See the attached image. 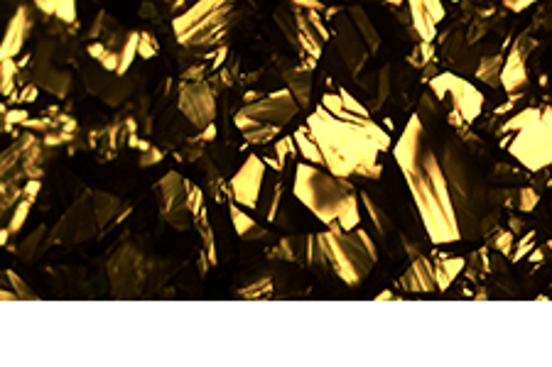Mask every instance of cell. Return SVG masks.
Instances as JSON below:
<instances>
[{
    "mask_svg": "<svg viewBox=\"0 0 552 367\" xmlns=\"http://www.w3.org/2000/svg\"><path fill=\"white\" fill-rule=\"evenodd\" d=\"M312 137L324 155V167L341 179L364 176L378 179L383 167L380 152L391 150V135L371 115L349 113L339 94H327L317 110L307 118Z\"/></svg>",
    "mask_w": 552,
    "mask_h": 367,
    "instance_id": "cell-1",
    "label": "cell"
},
{
    "mask_svg": "<svg viewBox=\"0 0 552 367\" xmlns=\"http://www.w3.org/2000/svg\"><path fill=\"white\" fill-rule=\"evenodd\" d=\"M393 155L415 198L430 240L437 245L457 243L462 238V228H459L457 208L449 191V181L442 162L430 147L420 115H412L407 120L405 130L398 137V145L393 147Z\"/></svg>",
    "mask_w": 552,
    "mask_h": 367,
    "instance_id": "cell-2",
    "label": "cell"
},
{
    "mask_svg": "<svg viewBox=\"0 0 552 367\" xmlns=\"http://www.w3.org/2000/svg\"><path fill=\"white\" fill-rule=\"evenodd\" d=\"M292 194L297 201L312 211L314 218L324 225H339L344 230H356L361 223L359 211V194L351 187L349 179L332 174L327 167L297 162Z\"/></svg>",
    "mask_w": 552,
    "mask_h": 367,
    "instance_id": "cell-3",
    "label": "cell"
},
{
    "mask_svg": "<svg viewBox=\"0 0 552 367\" xmlns=\"http://www.w3.org/2000/svg\"><path fill=\"white\" fill-rule=\"evenodd\" d=\"M319 240L327 253L332 274L346 287L364 284L371 269L378 262V248H375L373 238L361 228L344 230L339 225H329L324 233H319Z\"/></svg>",
    "mask_w": 552,
    "mask_h": 367,
    "instance_id": "cell-4",
    "label": "cell"
},
{
    "mask_svg": "<svg viewBox=\"0 0 552 367\" xmlns=\"http://www.w3.org/2000/svg\"><path fill=\"white\" fill-rule=\"evenodd\" d=\"M167 267H172V262L147 257L131 240L120 243L106 262L111 294L115 299H133V296H143L145 291L157 289L170 277Z\"/></svg>",
    "mask_w": 552,
    "mask_h": 367,
    "instance_id": "cell-5",
    "label": "cell"
},
{
    "mask_svg": "<svg viewBox=\"0 0 552 367\" xmlns=\"http://www.w3.org/2000/svg\"><path fill=\"white\" fill-rule=\"evenodd\" d=\"M120 211H131V206L104 191H91L89 196L76 198L54 225V243L79 245L86 243V240H94L106 225L125 218L120 216Z\"/></svg>",
    "mask_w": 552,
    "mask_h": 367,
    "instance_id": "cell-6",
    "label": "cell"
},
{
    "mask_svg": "<svg viewBox=\"0 0 552 367\" xmlns=\"http://www.w3.org/2000/svg\"><path fill=\"white\" fill-rule=\"evenodd\" d=\"M234 10L236 0H194L172 20L177 42L192 49L219 47L231 30Z\"/></svg>",
    "mask_w": 552,
    "mask_h": 367,
    "instance_id": "cell-7",
    "label": "cell"
},
{
    "mask_svg": "<svg viewBox=\"0 0 552 367\" xmlns=\"http://www.w3.org/2000/svg\"><path fill=\"white\" fill-rule=\"evenodd\" d=\"M442 167L449 181V191H452V201L457 208L459 228H462V238H469L474 233V228L484 218V203L486 191L481 187V181L474 176V169L464 155L457 150V145L447 142L442 150Z\"/></svg>",
    "mask_w": 552,
    "mask_h": 367,
    "instance_id": "cell-8",
    "label": "cell"
},
{
    "mask_svg": "<svg viewBox=\"0 0 552 367\" xmlns=\"http://www.w3.org/2000/svg\"><path fill=\"white\" fill-rule=\"evenodd\" d=\"M332 27L334 49L341 57V64L346 67L349 76L356 78L361 74V69L366 67V62L378 52L380 35L375 32L366 10L359 6H349L346 12H336V17L332 20Z\"/></svg>",
    "mask_w": 552,
    "mask_h": 367,
    "instance_id": "cell-9",
    "label": "cell"
},
{
    "mask_svg": "<svg viewBox=\"0 0 552 367\" xmlns=\"http://www.w3.org/2000/svg\"><path fill=\"white\" fill-rule=\"evenodd\" d=\"M503 130H516L511 152L528 169H542L552 162V110H523Z\"/></svg>",
    "mask_w": 552,
    "mask_h": 367,
    "instance_id": "cell-10",
    "label": "cell"
},
{
    "mask_svg": "<svg viewBox=\"0 0 552 367\" xmlns=\"http://www.w3.org/2000/svg\"><path fill=\"white\" fill-rule=\"evenodd\" d=\"M432 94L437 101H447L449 103V123L462 125V123H474L479 118L481 108H484V96L471 86L469 81H464L452 74H442V76L430 81Z\"/></svg>",
    "mask_w": 552,
    "mask_h": 367,
    "instance_id": "cell-11",
    "label": "cell"
},
{
    "mask_svg": "<svg viewBox=\"0 0 552 367\" xmlns=\"http://www.w3.org/2000/svg\"><path fill=\"white\" fill-rule=\"evenodd\" d=\"M300 110V103L295 101V96L290 94V88L285 91H275V94L266 96L261 101H253V103H245L243 108L236 113L234 123L238 130H253L261 128V125H275V128H285L292 118Z\"/></svg>",
    "mask_w": 552,
    "mask_h": 367,
    "instance_id": "cell-12",
    "label": "cell"
},
{
    "mask_svg": "<svg viewBox=\"0 0 552 367\" xmlns=\"http://www.w3.org/2000/svg\"><path fill=\"white\" fill-rule=\"evenodd\" d=\"M160 216L174 230H189L194 223V213L189 206V181L182 179L177 171H170L155 184Z\"/></svg>",
    "mask_w": 552,
    "mask_h": 367,
    "instance_id": "cell-13",
    "label": "cell"
},
{
    "mask_svg": "<svg viewBox=\"0 0 552 367\" xmlns=\"http://www.w3.org/2000/svg\"><path fill=\"white\" fill-rule=\"evenodd\" d=\"M179 110L194 128L204 130L216 118V96L206 81L179 83Z\"/></svg>",
    "mask_w": 552,
    "mask_h": 367,
    "instance_id": "cell-14",
    "label": "cell"
},
{
    "mask_svg": "<svg viewBox=\"0 0 552 367\" xmlns=\"http://www.w3.org/2000/svg\"><path fill=\"white\" fill-rule=\"evenodd\" d=\"M263 179H266V162L258 155H248L243 164L231 176V198L243 208H258L261 206V191Z\"/></svg>",
    "mask_w": 552,
    "mask_h": 367,
    "instance_id": "cell-15",
    "label": "cell"
},
{
    "mask_svg": "<svg viewBox=\"0 0 552 367\" xmlns=\"http://www.w3.org/2000/svg\"><path fill=\"white\" fill-rule=\"evenodd\" d=\"M410 8L412 25H415L417 35L422 42H432L437 25L444 20V6L442 0H407Z\"/></svg>",
    "mask_w": 552,
    "mask_h": 367,
    "instance_id": "cell-16",
    "label": "cell"
},
{
    "mask_svg": "<svg viewBox=\"0 0 552 367\" xmlns=\"http://www.w3.org/2000/svg\"><path fill=\"white\" fill-rule=\"evenodd\" d=\"M398 287L405 291H412V294H430V291L439 289L437 287V277H435V262H430L425 255H417L412 257L410 267L403 272V277L398 280Z\"/></svg>",
    "mask_w": 552,
    "mask_h": 367,
    "instance_id": "cell-17",
    "label": "cell"
},
{
    "mask_svg": "<svg viewBox=\"0 0 552 367\" xmlns=\"http://www.w3.org/2000/svg\"><path fill=\"white\" fill-rule=\"evenodd\" d=\"M27 27H30V20H27V10L25 8H17L15 17L10 20L6 32V40H3V49H0V57H15L17 52L22 49L25 44V35H27Z\"/></svg>",
    "mask_w": 552,
    "mask_h": 367,
    "instance_id": "cell-18",
    "label": "cell"
},
{
    "mask_svg": "<svg viewBox=\"0 0 552 367\" xmlns=\"http://www.w3.org/2000/svg\"><path fill=\"white\" fill-rule=\"evenodd\" d=\"M528 81V71H526V54H523L521 47H513L508 59L503 64V74H501V83L503 88L511 94L516 88H521L523 83Z\"/></svg>",
    "mask_w": 552,
    "mask_h": 367,
    "instance_id": "cell-19",
    "label": "cell"
},
{
    "mask_svg": "<svg viewBox=\"0 0 552 367\" xmlns=\"http://www.w3.org/2000/svg\"><path fill=\"white\" fill-rule=\"evenodd\" d=\"M229 213H231V223H234L236 235H238L241 240H248V243H253V240H261V238H266V235H268L266 228H263L258 221H253V218L243 211V206H238L236 201H231Z\"/></svg>",
    "mask_w": 552,
    "mask_h": 367,
    "instance_id": "cell-20",
    "label": "cell"
},
{
    "mask_svg": "<svg viewBox=\"0 0 552 367\" xmlns=\"http://www.w3.org/2000/svg\"><path fill=\"white\" fill-rule=\"evenodd\" d=\"M361 203H364L366 211H368L371 223H373L375 233H378V240H380V243H386V240L391 238L393 230H396V225H393V218L388 216L386 208L380 206V203L373 201V196H371V194H361Z\"/></svg>",
    "mask_w": 552,
    "mask_h": 367,
    "instance_id": "cell-21",
    "label": "cell"
},
{
    "mask_svg": "<svg viewBox=\"0 0 552 367\" xmlns=\"http://www.w3.org/2000/svg\"><path fill=\"white\" fill-rule=\"evenodd\" d=\"M295 142H297V152H300V157H302L305 162H309V164H317V167H324V155L322 150H319L317 140L312 137V130H309V125H302L300 130H295Z\"/></svg>",
    "mask_w": 552,
    "mask_h": 367,
    "instance_id": "cell-22",
    "label": "cell"
},
{
    "mask_svg": "<svg viewBox=\"0 0 552 367\" xmlns=\"http://www.w3.org/2000/svg\"><path fill=\"white\" fill-rule=\"evenodd\" d=\"M464 259L462 257H449V255H439L435 259V277H437V287L439 291H447L449 284L457 280V274L464 269Z\"/></svg>",
    "mask_w": 552,
    "mask_h": 367,
    "instance_id": "cell-23",
    "label": "cell"
},
{
    "mask_svg": "<svg viewBox=\"0 0 552 367\" xmlns=\"http://www.w3.org/2000/svg\"><path fill=\"white\" fill-rule=\"evenodd\" d=\"M49 243H54V238H49L47 228L40 225L35 233L27 235V238L20 243V257L27 259V262H32V259H37L40 255H44V250H47Z\"/></svg>",
    "mask_w": 552,
    "mask_h": 367,
    "instance_id": "cell-24",
    "label": "cell"
},
{
    "mask_svg": "<svg viewBox=\"0 0 552 367\" xmlns=\"http://www.w3.org/2000/svg\"><path fill=\"white\" fill-rule=\"evenodd\" d=\"M287 88H290V94L300 103V108H305L309 103V94H312V78H309L307 69H292V71H287Z\"/></svg>",
    "mask_w": 552,
    "mask_h": 367,
    "instance_id": "cell-25",
    "label": "cell"
},
{
    "mask_svg": "<svg viewBox=\"0 0 552 367\" xmlns=\"http://www.w3.org/2000/svg\"><path fill=\"white\" fill-rule=\"evenodd\" d=\"M37 6H40V10L59 17L62 22L76 20V0H37Z\"/></svg>",
    "mask_w": 552,
    "mask_h": 367,
    "instance_id": "cell-26",
    "label": "cell"
},
{
    "mask_svg": "<svg viewBox=\"0 0 552 367\" xmlns=\"http://www.w3.org/2000/svg\"><path fill=\"white\" fill-rule=\"evenodd\" d=\"M273 253L275 257L287 259V262L305 264V238H282Z\"/></svg>",
    "mask_w": 552,
    "mask_h": 367,
    "instance_id": "cell-27",
    "label": "cell"
},
{
    "mask_svg": "<svg viewBox=\"0 0 552 367\" xmlns=\"http://www.w3.org/2000/svg\"><path fill=\"white\" fill-rule=\"evenodd\" d=\"M270 294H273L270 277H256V280H250L248 284L236 289V296H241V299H268Z\"/></svg>",
    "mask_w": 552,
    "mask_h": 367,
    "instance_id": "cell-28",
    "label": "cell"
},
{
    "mask_svg": "<svg viewBox=\"0 0 552 367\" xmlns=\"http://www.w3.org/2000/svg\"><path fill=\"white\" fill-rule=\"evenodd\" d=\"M138 47H140V32H128V40L123 42V49L118 52L120 64H118V69H115L118 76H123V74L131 69L133 59H136V54H138Z\"/></svg>",
    "mask_w": 552,
    "mask_h": 367,
    "instance_id": "cell-29",
    "label": "cell"
},
{
    "mask_svg": "<svg viewBox=\"0 0 552 367\" xmlns=\"http://www.w3.org/2000/svg\"><path fill=\"white\" fill-rule=\"evenodd\" d=\"M503 64L498 57H486L481 59L479 69H476V78H481V81L491 83V86H496V83H501V74H503Z\"/></svg>",
    "mask_w": 552,
    "mask_h": 367,
    "instance_id": "cell-30",
    "label": "cell"
},
{
    "mask_svg": "<svg viewBox=\"0 0 552 367\" xmlns=\"http://www.w3.org/2000/svg\"><path fill=\"white\" fill-rule=\"evenodd\" d=\"M373 78H375V94L371 110H378L380 105L386 103L388 94H391V67H380V71L373 74Z\"/></svg>",
    "mask_w": 552,
    "mask_h": 367,
    "instance_id": "cell-31",
    "label": "cell"
},
{
    "mask_svg": "<svg viewBox=\"0 0 552 367\" xmlns=\"http://www.w3.org/2000/svg\"><path fill=\"white\" fill-rule=\"evenodd\" d=\"M275 22H277V27L287 35V40L300 49V37H297V12L287 10V8H280V10L275 12Z\"/></svg>",
    "mask_w": 552,
    "mask_h": 367,
    "instance_id": "cell-32",
    "label": "cell"
},
{
    "mask_svg": "<svg viewBox=\"0 0 552 367\" xmlns=\"http://www.w3.org/2000/svg\"><path fill=\"white\" fill-rule=\"evenodd\" d=\"M277 133H280V128H275V125H261V128L245 130L243 137L248 145H266V142H270Z\"/></svg>",
    "mask_w": 552,
    "mask_h": 367,
    "instance_id": "cell-33",
    "label": "cell"
},
{
    "mask_svg": "<svg viewBox=\"0 0 552 367\" xmlns=\"http://www.w3.org/2000/svg\"><path fill=\"white\" fill-rule=\"evenodd\" d=\"M3 280H6V282H10V284H13V289H15V294L20 296V299H30V301H32V299H37V294H35V291H32L30 287H27L25 282H22L20 277H17V274L13 272V269H6V272H3Z\"/></svg>",
    "mask_w": 552,
    "mask_h": 367,
    "instance_id": "cell-34",
    "label": "cell"
},
{
    "mask_svg": "<svg viewBox=\"0 0 552 367\" xmlns=\"http://www.w3.org/2000/svg\"><path fill=\"white\" fill-rule=\"evenodd\" d=\"M275 155H277V162H280V169L285 167L287 157H300V152H297L295 137H280V142L275 145Z\"/></svg>",
    "mask_w": 552,
    "mask_h": 367,
    "instance_id": "cell-35",
    "label": "cell"
},
{
    "mask_svg": "<svg viewBox=\"0 0 552 367\" xmlns=\"http://www.w3.org/2000/svg\"><path fill=\"white\" fill-rule=\"evenodd\" d=\"M157 52H160V44H157L155 35H152V32H140V47H138V54H140L143 59H152Z\"/></svg>",
    "mask_w": 552,
    "mask_h": 367,
    "instance_id": "cell-36",
    "label": "cell"
},
{
    "mask_svg": "<svg viewBox=\"0 0 552 367\" xmlns=\"http://www.w3.org/2000/svg\"><path fill=\"white\" fill-rule=\"evenodd\" d=\"M15 62H13V57H6L3 59V83H0V91H3V96H8L13 91V81H15Z\"/></svg>",
    "mask_w": 552,
    "mask_h": 367,
    "instance_id": "cell-37",
    "label": "cell"
},
{
    "mask_svg": "<svg viewBox=\"0 0 552 367\" xmlns=\"http://www.w3.org/2000/svg\"><path fill=\"white\" fill-rule=\"evenodd\" d=\"M339 99H341V105H344L349 113H359V115H371V110L366 108L361 101H356L354 96L346 91V88H339Z\"/></svg>",
    "mask_w": 552,
    "mask_h": 367,
    "instance_id": "cell-38",
    "label": "cell"
},
{
    "mask_svg": "<svg viewBox=\"0 0 552 367\" xmlns=\"http://www.w3.org/2000/svg\"><path fill=\"white\" fill-rule=\"evenodd\" d=\"M30 206H32V198H27V201H22L20 206H17L15 218H13V223H10V230H20L22 221H27V213H30Z\"/></svg>",
    "mask_w": 552,
    "mask_h": 367,
    "instance_id": "cell-39",
    "label": "cell"
},
{
    "mask_svg": "<svg viewBox=\"0 0 552 367\" xmlns=\"http://www.w3.org/2000/svg\"><path fill=\"white\" fill-rule=\"evenodd\" d=\"M535 203H537V194L533 191V189H523L521 201H518V208H521V211H530Z\"/></svg>",
    "mask_w": 552,
    "mask_h": 367,
    "instance_id": "cell-40",
    "label": "cell"
},
{
    "mask_svg": "<svg viewBox=\"0 0 552 367\" xmlns=\"http://www.w3.org/2000/svg\"><path fill=\"white\" fill-rule=\"evenodd\" d=\"M292 6L300 8V10H309V12H322L324 10L322 0H292Z\"/></svg>",
    "mask_w": 552,
    "mask_h": 367,
    "instance_id": "cell-41",
    "label": "cell"
},
{
    "mask_svg": "<svg viewBox=\"0 0 552 367\" xmlns=\"http://www.w3.org/2000/svg\"><path fill=\"white\" fill-rule=\"evenodd\" d=\"M511 240H513V235H511V233H501V238H498V240H494V245H496V248H498L503 255H508V253H511Z\"/></svg>",
    "mask_w": 552,
    "mask_h": 367,
    "instance_id": "cell-42",
    "label": "cell"
},
{
    "mask_svg": "<svg viewBox=\"0 0 552 367\" xmlns=\"http://www.w3.org/2000/svg\"><path fill=\"white\" fill-rule=\"evenodd\" d=\"M535 0H503V6L508 8V10H516V12H521V10H526L528 6H533Z\"/></svg>",
    "mask_w": 552,
    "mask_h": 367,
    "instance_id": "cell-43",
    "label": "cell"
},
{
    "mask_svg": "<svg viewBox=\"0 0 552 367\" xmlns=\"http://www.w3.org/2000/svg\"><path fill=\"white\" fill-rule=\"evenodd\" d=\"M202 76H204V67H194V69H189V71H184L182 74V81H202Z\"/></svg>",
    "mask_w": 552,
    "mask_h": 367,
    "instance_id": "cell-44",
    "label": "cell"
},
{
    "mask_svg": "<svg viewBox=\"0 0 552 367\" xmlns=\"http://www.w3.org/2000/svg\"><path fill=\"white\" fill-rule=\"evenodd\" d=\"M214 135H216V125L211 123V125H206V128L202 130V135H199V140H202V142H211V140H214Z\"/></svg>",
    "mask_w": 552,
    "mask_h": 367,
    "instance_id": "cell-45",
    "label": "cell"
},
{
    "mask_svg": "<svg viewBox=\"0 0 552 367\" xmlns=\"http://www.w3.org/2000/svg\"><path fill=\"white\" fill-rule=\"evenodd\" d=\"M533 238H535V235H533V233H528V235H526V240H523L521 250H518V253H516V255H513V259H521V257H523V253H526V250H528V248H530Z\"/></svg>",
    "mask_w": 552,
    "mask_h": 367,
    "instance_id": "cell-46",
    "label": "cell"
},
{
    "mask_svg": "<svg viewBox=\"0 0 552 367\" xmlns=\"http://www.w3.org/2000/svg\"><path fill=\"white\" fill-rule=\"evenodd\" d=\"M35 96H37L35 86H27L25 91H22V101H27V103H30V101H35Z\"/></svg>",
    "mask_w": 552,
    "mask_h": 367,
    "instance_id": "cell-47",
    "label": "cell"
},
{
    "mask_svg": "<svg viewBox=\"0 0 552 367\" xmlns=\"http://www.w3.org/2000/svg\"><path fill=\"white\" fill-rule=\"evenodd\" d=\"M0 299H3V301H6V299H8V301H13V299H20V296H17L15 291H10V289H3V294H0Z\"/></svg>",
    "mask_w": 552,
    "mask_h": 367,
    "instance_id": "cell-48",
    "label": "cell"
},
{
    "mask_svg": "<svg viewBox=\"0 0 552 367\" xmlns=\"http://www.w3.org/2000/svg\"><path fill=\"white\" fill-rule=\"evenodd\" d=\"M375 299H398V296L393 294V291H380V294L375 296Z\"/></svg>",
    "mask_w": 552,
    "mask_h": 367,
    "instance_id": "cell-49",
    "label": "cell"
},
{
    "mask_svg": "<svg viewBox=\"0 0 552 367\" xmlns=\"http://www.w3.org/2000/svg\"><path fill=\"white\" fill-rule=\"evenodd\" d=\"M550 248H552V240H550Z\"/></svg>",
    "mask_w": 552,
    "mask_h": 367,
    "instance_id": "cell-50",
    "label": "cell"
}]
</instances>
